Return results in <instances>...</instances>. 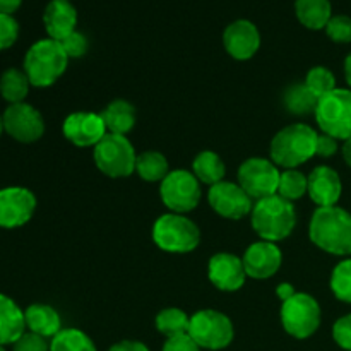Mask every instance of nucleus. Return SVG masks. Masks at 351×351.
<instances>
[{"instance_id": "nucleus-1", "label": "nucleus", "mask_w": 351, "mask_h": 351, "mask_svg": "<svg viewBox=\"0 0 351 351\" xmlns=\"http://www.w3.org/2000/svg\"><path fill=\"white\" fill-rule=\"evenodd\" d=\"M308 237L324 252L351 256V215L338 206L317 208L311 218Z\"/></svg>"}, {"instance_id": "nucleus-2", "label": "nucleus", "mask_w": 351, "mask_h": 351, "mask_svg": "<svg viewBox=\"0 0 351 351\" xmlns=\"http://www.w3.org/2000/svg\"><path fill=\"white\" fill-rule=\"evenodd\" d=\"M319 134L307 123H291L271 141V161L285 170H295L315 156Z\"/></svg>"}, {"instance_id": "nucleus-3", "label": "nucleus", "mask_w": 351, "mask_h": 351, "mask_svg": "<svg viewBox=\"0 0 351 351\" xmlns=\"http://www.w3.org/2000/svg\"><path fill=\"white\" fill-rule=\"evenodd\" d=\"M252 228L266 242H280L291 235L297 225V211L290 201L281 195L261 199L252 209Z\"/></svg>"}, {"instance_id": "nucleus-4", "label": "nucleus", "mask_w": 351, "mask_h": 351, "mask_svg": "<svg viewBox=\"0 0 351 351\" xmlns=\"http://www.w3.org/2000/svg\"><path fill=\"white\" fill-rule=\"evenodd\" d=\"M69 57L58 41L47 38L27 50L24 57V72L36 88H48L65 72Z\"/></svg>"}, {"instance_id": "nucleus-5", "label": "nucleus", "mask_w": 351, "mask_h": 351, "mask_svg": "<svg viewBox=\"0 0 351 351\" xmlns=\"http://www.w3.org/2000/svg\"><path fill=\"white\" fill-rule=\"evenodd\" d=\"M153 240L165 252L187 254L197 249L201 232L192 219L177 213H168L154 221Z\"/></svg>"}, {"instance_id": "nucleus-6", "label": "nucleus", "mask_w": 351, "mask_h": 351, "mask_svg": "<svg viewBox=\"0 0 351 351\" xmlns=\"http://www.w3.org/2000/svg\"><path fill=\"white\" fill-rule=\"evenodd\" d=\"M314 113L322 134L338 141L351 139V89L336 88L322 96Z\"/></svg>"}, {"instance_id": "nucleus-7", "label": "nucleus", "mask_w": 351, "mask_h": 351, "mask_svg": "<svg viewBox=\"0 0 351 351\" xmlns=\"http://www.w3.org/2000/svg\"><path fill=\"white\" fill-rule=\"evenodd\" d=\"M137 154L125 136L106 134L95 146V163L112 178H125L136 171Z\"/></svg>"}, {"instance_id": "nucleus-8", "label": "nucleus", "mask_w": 351, "mask_h": 351, "mask_svg": "<svg viewBox=\"0 0 351 351\" xmlns=\"http://www.w3.org/2000/svg\"><path fill=\"white\" fill-rule=\"evenodd\" d=\"M281 324L293 338H311L321 326V305L312 295L295 293L281 305Z\"/></svg>"}, {"instance_id": "nucleus-9", "label": "nucleus", "mask_w": 351, "mask_h": 351, "mask_svg": "<svg viewBox=\"0 0 351 351\" xmlns=\"http://www.w3.org/2000/svg\"><path fill=\"white\" fill-rule=\"evenodd\" d=\"M233 324L223 312L206 308L191 317L189 336L206 350H223L233 341Z\"/></svg>"}, {"instance_id": "nucleus-10", "label": "nucleus", "mask_w": 351, "mask_h": 351, "mask_svg": "<svg viewBox=\"0 0 351 351\" xmlns=\"http://www.w3.org/2000/svg\"><path fill=\"white\" fill-rule=\"evenodd\" d=\"M160 195L171 213L184 215L197 208L201 201V182L187 170H175L161 182Z\"/></svg>"}, {"instance_id": "nucleus-11", "label": "nucleus", "mask_w": 351, "mask_h": 351, "mask_svg": "<svg viewBox=\"0 0 351 351\" xmlns=\"http://www.w3.org/2000/svg\"><path fill=\"white\" fill-rule=\"evenodd\" d=\"M281 171L271 160L250 158L239 168V185L256 201L278 194Z\"/></svg>"}, {"instance_id": "nucleus-12", "label": "nucleus", "mask_w": 351, "mask_h": 351, "mask_svg": "<svg viewBox=\"0 0 351 351\" xmlns=\"http://www.w3.org/2000/svg\"><path fill=\"white\" fill-rule=\"evenodd\" d=\"M3 129L19 143H34L45 132L41 113L27 103H16L3 112Z\"/></svg>"}, {"instance_id": "nucleus-13", "label": "nucleus", "mask_w": 351, "mask_h": 351, "mask_svg": "<svg viewBox=\"0 0 351 351\" xmlns=\"http://www.w3.org/2000/svg\"><path fill=\"white\" fill-rule=\"evenodd\" d=\"M36 197L26 187L0 189V226L19 228L34 215Z\"/></svg>"}, {"instance_id": "nucleus-14", "label": "nucleus", "mask_w": 351, "mask_h": 351, "mask_svg": "<svg viewBox=\"0 0 351 351\" xmlns=\"http://www.w3.org/2000/svg\"><path fill=\"white\" fill-rule=\"evenodd\" d=\"M208 201L209 206L226 219H242L254 209L252 197L239 184L232 182L213 185L208 192Z\"/></svg>"}, {"instance_id": "nucleus-15", "label": "nucleus", "mask_w": 351, "mask_h": 351, "mask_svg": "<svg viewBox=\"0 0 351 351\" xmlns=\"http://www.w3.org/2000/svg\"><path fill=\"white\" fill-rule=\"evenodd\" d=\"M64 136L74 146L89 147L96 146L108 134L105 122L99 113L75 112L64 120Z\"/></svg>"}, {"instance_id": "nucleus-16", "label": "nucleus", "mask_w": 351, "mask_h": 351, "mask_svg": "<svg viewBox=\"0 0 351 351\" xmlns=\"http://www.w3.org/2000/svg\"><path fill=\"white\" fill-rule=\"evenodd\" d=\"M247 276L254 280H267L274 276L283 263V254L280 247L273 242H256L245 250L242 257Z\"/></svg>"}, {"instance_id": "nucleus-17", "label": "nucleus", "mask_w": 351, "mask_h": 351, "mask_svg": "<svg viewBox=\"0 0 351 351\" xmlns=\"http://www.w3.org/2000/svg\"><path fill=\"white\" fill-rule=\"evenodd\" d=\"M223 45L235 60H249L261 47V33L254 23L239 19L228 24L223 33Z\"/></svg>"}, {"instance_id": "nucleus-18", "label": "nucleus", "mask_w": 351, "mask_h": 351, "mask_svg": "<svg viewBox=\"0 0 351 351\" xmlns=\"http://www.w3.org/2000/svg\"><path fill=\"white\" fill-rule=\"evenodd\" d=\"M209 281L221 291H237L245 283V267L243 261L233 254H216L209 259Z\"/></svg>"}, {"instance_id": "nucleus-19", "label": "nucleus", "mask_w": 351, "mask_h": 351, "mask_svg": "<svg viewBox=\"0 0 351 351\" xmlns=\"http://www.w3.org/2000/svg\"><path fill=\"white\" fill-rule=\"evenodd\" d=\"M343 184L338 171L329 167H317L308 175L307 194L319 208H331L341 197Z\"/></svg>"}, {"instance_id": "nucleus-20", "label": "nucleus", "mask_w": 351, "mask_h": 351, "mask_svg": "<svg viewBox=\"0 0 351 351\" xmlns=\"http://www.w3.org/2000/svg\"><path fill=\"white\" fill-rule=\"evenodd\" d=\"M45 29L55 41H62L72 34L77 26V10L69 0H51L43 14Z\"/></svg>"}, {"instance_id": "nucleus-21", "label": "nucleus", "mask_w": 351, "mask_h": 351, "mask_svg": "<svg viewBox=\"0 0 351 351\" xmlns=\"http://www.w3.org/2000/svg\"><path fill=\"white\" fill-rule=\"evenodd\" d=\"M26 329L24 312L12 298L0 293V345H14Z\"/></svg>"}, {"instance_id": "nucleus-22", "label": "nucleus", "mask_w": 351, "mask_h": 351, "mask_svg": "<svg viewBox=\"0 0 351 351\" xmlns=\"http://www.w3.org/2000/svg\"><path fill=\"white\" fill-rule=\"evenodd\" d=\"M24 319H26V328L29 329V332L40 335L43 338H53L62 331L60 315L50 305H31L24 312Z\"/></svg>"}, {"instance_id": "nucleus-23", "label": "nucleus", "mask_w": 351, "mask_h": 351, "mask_svg": "<svg viewBox=\"0 0 351 351\" xmlns=\"http://www.w3.org/2000/svg\"><path fill=\"white\" fill-rule=\"evenodd\" d=\"M99 115L105 122L108 134L125 136L136 125V108H134L132 103L125 101V99L112 101Z\"/></svg>"}, {"instance_id": "nucleus-24", "label": "nucleus", "mask_w": 351, "mask_h": 351, "mask_svg": "<svg viewBox=\"0 0 351 351\" xmlns=\"http://www.w3.org/2000/svg\"><path fill=\"white\" fill-rule=\"evenodd\" d=\"M297 19L308 29H324L332 17L329 0H295Z\"/></svg>"}, {"instance_id": "nucleus-25", "label": "nucleus", "mask_w": 351, "mask_h": 351, "mask_svg": "<svg viewBox=\"0 0 351 351\" xmlns=\"http://www.w3.org/2000/svg\"><path fill=\"white\" fill-rule=\"evenodd\" d=\"M192 173L197 177L201 184L206 185H216L223 182L226 173L225 163L221 158L213 151H202L195 156L194 163H192Z\"/></svg>"}, {"instance_id": "nucleus-26", "label": "nucleus", "mask_w": 351, "mask_h": 351, "mask_svg": "<svg viewBox=\"0 0 351 351\" xmlns=\"http://www.w3.org/2000/svg\"><path fill=\"white\" fill-rule=\"evenodd\" d=\"M29 84L26 72L19 69H7L0 77V95L10 105L24 103V98L29 93Z\"/></svg>"}, {"instance_id": "nucleus-27", "label": "nucleus", "mask_w": 351, "mask_h": 351, "mask_svg": "<svg viewBox=\"0 0 351 351\" xmlns=\"http://www.w3.org/2000/svg\"><path fill=\"white\" fill-rule=\"evenodd\" d=\"M136 171L146 182H163L168 171V161L158 151H144L137 154Z\"/></svg>"}, {"instance_id": "nucleus-28", "label": "nucleus", "mask_w": 351, "mask_h": 351, "mask_svg": "<svg viewBox=\"0 0 351 351\" xmlns=\"http://www.w3.org/2000/svg\"><path fill=\"white\" fill-rule=\"evenodd\" d=\"M50 351H96V346L86 332L69 328L51 338Z\"/></svg>"}, {"instance_id": "nucleus-29", "label": "nucleus", "mask_w": 351, "mask_h": 351, "mask_svg": "<svg viewBox=\"0 0 351 351\" xmlns=\"http://www.w3.org/2000/svg\"><path fill=\"white\" fill-rule=\"evenodd\" d=\"M319 99L312 95L305 84H293L285 93V106L293 115H308L315 112Z\"/></svg>"}, {"instance_id": "nucleus-30", "label": "nucleus", "mask_w": 351, "mask_h": 351, "mask_svg": "<svg viewBox=\"0 0 351 351\" xmlns=\"http://www.w3.org/2000/svg\"><path fill=\"white\" fill-rule=\"evenodd\" d=\"M191 317L180 308H165L156 315V328L167 338L187 335Z\"/></svg>"}, {"instance_id": "nucleus-31", "label": "nucleus", "mask_w": 351, "mask_h": 351, "mask_svg": "<svg viewBox=\"0 0 351 351\" xmlns=\"http://www.w3.org/2000/svg\"><path fill=\"white\" fill-rule=\"evenodd\" d=\"M308 177H305L298 170H285L280 178V187H278V195H281L287 201H297L307 194Z\"/></svg>"}, {"instance_id": "nucleus-32", "label": "nucleus", "mask_w": 351, "mask_h": 351, "mask_svg": "<svg viewBox=\"0 0 351 351\" xmlns=\"http://www.w3.org/2000/svg\"><path fill=\"white\" fill-rule=\"evenodd\" d=\"M304 84L307 86V89L315 96V98L321 99L322 96H326V95H329L331 91H335L336 77H335V74L329 71V69L319 65V67L311 69V71L307 72V77H305Z\"/></svg>"}, {"instance_id": "nucleus-33", "label": "nucleus", "mask_w": 351, "mask_h": 351, "mask_svg": "<svg viewBox=\"0 0 351 351\" xmlns=\"http://www.w3.org/2000/svg\"><path fill=\"white\" fill-rule=\"evenodd\" d=\"M331 290L338 300L351 304V259H345L332 269Z\"/></svg>"}, {"instance_id": "nucleus-34", "label": "nucleus", "mask_w": 351, "mask_h": 351, "mask_svg": "<svg viewBox=\"0 0 351 351\" xmlns=\"http://www.w3.org/2000/svg\"><path fill=\"white\" fill-rule=\"evenodd\" d=\"M326 34L335 43H350L351 41V17L350 16H332L328 26L324 27Z\"/></svg>"}, {"instance_id": "nucleus-35", "label": "nucleus", "mask_w": 351, "mask_h": 351, "mask_svg": "<svg viewBox=\"0 0 351 351\" xmlns=\"http://www.w3.org/2000/svg\"><path fill=\"white\" fill-rule=\"evenodd\" d=\"M19 36V24L12 16L0 14V51L7 50L16 43Z\"/></svg>"}, {"instance_id": "nucleus-36", "label": "nucleus", "mask_w": 351, "mask_h": 351, "mask_svg": "<svg viewBox=\"0 0 351 351\" xmlns=\"http://www.w3.org/2000/svg\"><path fill=\"white\" fill-rule=\"evenodd\" d=\"M58 43L62 45V48H64V51L67 53L69 58H79L82 57V55H86V51H88V38L84 36L82 33H79V31H74L72 34H69L65 40L58 41Z\"/></svg>"}, {"instance_id": "nucleus-37", "label": "nucleus", "mask_w": 351, "mask_h": 351, "mask_svg": "<svg viewBox=\"0 0 351 351\" xmlns=\"http://www.w3.org/2000/svg\"><path fill=\"white\" fill-rule=\"evenodd\" d=\"M14 351H50V345L47 338L34 332H24L16 343H14Z\"/></svg>"}, {"instance_id": "nucleus-38", "label": "nucleus", "mask_w": 351, "mask_h": 351, "mask_svg": "<svg viewBox=\"0 0 351 351\" xmlns=\"http://www.w3.org/2000/svg\"><path fill=\"white\" fill-rule=\"evenodd\" d=\"M332 338L343 350L351 351V314L335 322V326H332Z\"/></svg>"}, {"instance_id": "nucleus-39", "label": "nucleus", "mask_w": 351, "mask_h": 351, "mask_svg": "<svg viewBox=\"0 0 351 351\" xmlns=\"http://www.w3.org/2000/svg\"><path fill=\"white\" fill-rule=\"evenodd\" d=\"M163 351H201L197 343L187 335L173 336V338H168L165 343Z\"/></svg>"}, {"instance_id": "nucleus-40", "label": "nucleus", "mask_w": 351, "mask_h": 351, "mask_svg": "<svg viewBox=\"0 0 351 351\" xmlns=\"http://www.w3.org/2000/svg\"><path fill=\"white\" fill-rule=\"evenodd\" d=\"M338 151V139L328 136V134H319L317 137V149L315 154L321 158H331Z\"/></svg>"}, {"instance_id": "nucleus-41", "label": "nucleus", "mask_w": 351, "mask_h": 351, "mask_svg": "<svg viewBox=\"0 0 351 351\" xmlns=\"http://www.w3.org/2000/svg\"><path fill=\"white\" fill-rule=\"evenodd\" d=\"M108 351H149V348L141 341H130V339H125V341H120L117 343V345H113Z\"/></svg>"}, {"instance_id": "nucleus-42", "label": "nucleus", "mask_w": 351, "mask_h": 351, "mask_svg": "<svg viewBox=\"0 0 351 351\" xmlns=\"http://www.w3.org/2000/svg\"><path fill=\"white\" fill-rule=\"evenodd\" d=\"M21 2H23V0H0V14L12 16V14L21 7Z\"/></svg>"}, {"instance_id": "nucleus-43", "label": "nucleus", "mask_w": 351, "mask_h": 351, "mask_svg": "<svg viewBox=\"0 0 351 351\" xmlns=\"http://www.w3.org/2000/svg\"><path fill=\"white\" fill-rule=\"evenodd\" d=\"M295 293H297V291H295V288L291 287L290 283H281L280 287L276 288V295H278V297H280L281 302L290 300V298L293 297Z\"/></svg>"}, {"instance_id": "nucleus-44", "label": "nucleus", "mask_w": 351, "mask_h": 351, "mask_svg": "<svg viewBox=\"0 0 351 351\" xmlns=\"http://www.w3.org/2000/svg\"><path fill=\"white\" fill-rule=\"evenodd\" d=\"M343 158H345L346 165L351 168V139L345 141V146H343Z\"/></svg>"}, {"instance_id": "nucleus-45", "label": "nucleus", "mask_w": 351, "mask_h": 351, "mask_svg": "<svg viewBox=\"0 0 351 351\" xmlns=\"http://www.w3.org/2000/svg\"><path fill=\"white\" fill-rule=\"evenodd\" d=\"M345 77H346V81H348V84L351 88V53L348 55V57H346V60H345Z\"/></svg>"}, {"instance_id": "nucleus-46", "label": "nucleus", "mask_w": 351, "mask_h": 351, "mask_svg": "<svg viewBox=\"0 0 351 351\" xmlns=\"http://www.w3.org/2000/svg\"><path fill=\"white\" fill-rule=\"evenodd\" d=\"M3 130H5V129H3V119H2V117H0V136H2Z\"/></svg>"}, {"instance_id": "nucleus-47", "label": "nucleus", "mask_w": 351, "mask_h": 351, "mask_svg": "<svg viewBox=\"0 0 351 351\" xmlns=\"http://www.w3.org/2000/svg\"><path fill=\"white\" fill-rule=\"evenodd\" d=\"M0 351H5V350H3V346H2V345H0Z\"/></svg>"}]
</instances>
